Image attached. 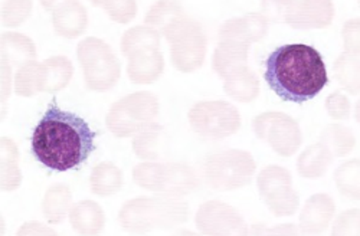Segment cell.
<instances>
[{
  "label": "cell",
  "mask_w": 360,
  "mask_h": 236,
  "mask_svg": "<svg viewBox=\"0 0 360 236\" xmlns=\"http://www.w3.org/2000/svg\"><path fill=\"white\" fill-rule=\"evenodd\" d=\"M189 120L196 133L212 138H222L236 133L241 123L236 108L225 101L196 104L189 112Z\"/></svg>",
  "instance_id": "cell-11"
},
{
  "label": "cell",
  "mask_w": 360,
  "mask_h": 236,
  "mask_svg": "<svg viewBox=\"0 0 360 236\" xmlns=\"http://www.w3.org/2000/svg\"><path fill=\"white\" fill-rule=\"evenodd\" d=\"M96 133L79 115L53 101L32 134V153L48 169L67 171L81 166L94 152Z\"/></svg>",
  "instance_id": "cell-1"
},
{
  "label": "cell",
  "mask_w": 360,
  "mask_h": 236,
  "mask_svg": "<svg viewBox=\"0 0 360 236\" xmlns=\"http://www.w3.org/2000/svg\"><path fill=\"white\" fill-rule=\"evenodd\" d=\"M71 202V193L67 186L56 185L51 188L45 196L44 212L49 222L59 223L67 215L68 206Z\"/></svg>",
  "instance_id": "cell-21"
},
{
  "label": "cell",
  "mask_w": 360,
  "mask_h": 236,
  "mask_svg": "<svg viewBox=\"0 0 360 236\" xmlns=\"http://www.w3.org/2000/svg\"><path fill=\"white\" fill-rule=\"evenodd\" d=\"M225 90L239 101H250L258 94V81L248 70H244L226 78Z\"/></svg>",
  "instance_id": "cell-22"
},
{
  "label": "cell",
  "mask_w": 360,
  "mask_h": 236,
  "mask_svg": "<svg viewBox=\"0 0 360 236\" xmlns=\"http://www.w3.org/2000/svg\"><path fill=\"white\" fill-rule=\"evenodd\" d=\"M147 23L162 29L172 45L173 64L185 72L199 68L205 56V38L200 26L184 16L177 6L162 4L152 9Z\"/></svg>",
  "instance_id": "cell-3"
},
{
  "label": "cell",
  "mask_w": 360,
  "mask_h": 236,
  "mask_svg": "<svg viewBox=\"0 0 360 236\" xmlns=\"http://www.w3.org/2000/svg\"><path fill=\"white\" fill-rule=\"evenodd\" d=\"M91 186L97 195H111L122 186V173L111 163H103L93 171Z\"/></svg>",
  "instance_id": "cell-23"
},
{
  "label": "cell",
  "mask_w": 360,
  "mask_h": 236,
  "mask_svg": "<svg viewBox=\"0 0 360 236\" xmlns=\"http://www.w3.org/2000/svg\"><path fill=\"white\" fill-rule=\"evenodd\" d=\"M196 222L203 232L214 235L245 232L244 221L235 212V209L218 202L203 204L196 216Z\"/></svg>",
  "instance_id": "cell-15"
},
{
  "label": "cell",
  "mask_w": 360,
  "mask_h": 236,
  "mask_svg": "<svg viewBox=\"0 0 360 236\" xmlns=\"http://www.w3.org/2000/svg\"><path fill=\"white\" fill-rule=\"evenodd\" d=\"M264 202L278 216L292 215L298 206L297 195L291 188V177L285 169L268 167L258 177Z\"/></svg>",
  "instance_id": "cell-14"
},
{
  "label": "cell",
  "mask_w": 360,
  "mask_h": 236,
  "mask_svg": "<svg viewBox=\"0 0 360 236\" xmlns=\"http://www.w3.org/2000/svg\"><path fill=\"white\" fill-rule=\"evenodd\" d=\"M345 45H346V51L349 53H359V22L357 20H352L349 23H346L345 26Z\"/></svg>",
  "instance_id": "cell-29"
},
{
  "label": "cell",
  "mask_w": 360,
  "mask_h": 236,
  "mask_svg": "<svg viewBox=\"0 0 360 236\" xmlns=\"http://www.w3.org/2000/svg\"><path fill=\"white\" fill-rule=\"evenodd\" d=\"M134 181L148 190L186 193L195 189L191 169L180 164H141L134 170Z\"/></svg>",
  "instance_id": "cell-12"
},
{
  "label": "cell",
  "mask_w": 360,
  "mask_h": 236,
  "mask_svg": "<svg viewBox=\"0 0 360 236\" xmlns=\"http://www.w3.org/2000/svg\"><path fill=\"white\" fill-rule=\"evenodd\" d=\"M159 49V37L148 27H134L124 35L123 52L130 58L129 77L134 82L147 84L159 77L163 58Z\"/></svg>",
  "instance_id": "cell-6"
},
{
  "label": "cell",
  "mask_w": 360,
  "mask_h": 236,
  "mask_svg": "<svg viewBox=\"0 0 360 236\" xmlns=\"http://www.w3.org/2000/svg\"><path fill=\"white\" fill-rule=\"evenodd\" d=\"M72 75L67 58H52L46 63L29 64L20 70L16 79L18 94L31 97L37 91H56L64 88Z\"/></svg>",
  "instance_id": "cell-10"
},
{
  "label": "cell",
  "mask_w": 360,
  "mask_h": 236,
  "mask_svg": "<svg viewBox=\"0 0 360 236\" xmlns=\"http://www.w3.org/2000/svg\"><path fill=\"white\" fill-rule=\"evenodd\" d=\"M336 75L342 85L356 94L359 91V58L354 53H345L340 56L335 67Z\"/></svg>",
  "instance_id": "cell-25"
},
{
  "label": "cell",
  "mask_w": 360,
  "mask_h": 236,
  "mask_svg": "<svg viewBox=\"0 0 360 236\" xmlns=\"http://www.w3.org/2000/svg\"><path fill=\"white\" fill-rule=\"evenodd\" d=\"M78 58L85 81L93 90H107L120 77V64L111 48L100 39L88 38L78 45Z\"/></svg>",
  "instance_id": "cell-7"
},
{
  "label": "cell",
  "mask_w": 360,
  "mask_h": 236,
  "mask_svg": "<svg viewBox=\"0 0 360 236\" xmlns=\"http://www.w3.org/2000/svg\"><path fill=\"white\" fill-rule=\"evenodd\" d=\"M333 16V6L328 2H292L287 6L285 18L292 27H324Z\"/></svg>",
  "instance_id": "cell-16"
},
{
  "label": "cell",
  "mask_w": 360,
  "mask_h": 236,
  "mask_svg": "<svg viewBox=\"0 0 360 236\" xmlns=\"http://www.w3.org/2000/svg\"><path fill=\"white\" fill-rule=\"evenodd\" d=\"M186 216L188 206L184 203L140 197L124 206L120 219L129 230H148L180 223Z\"/></svg>",
  "instance_id": "cell-5"
},
{
  "label": "cell",
  "mask_w": 360,
  "mask_h": 236,
  "mask_svg": "<svg viewBox=\"0 0 360 236\" xmlns=\"http://www.w3.org/2000/svg\"><path fill=\"white\" fill-rule=\"evenodd\" d=\"M265 32V19L258 15L226 22L221 29V42L214 61L218 74L229 78L247 70L248 45L252 41H259Z\"/></svg>",
  "instance_id": "cell-4"
},
{
  "label": "cell",
  "mask_w": 360,
  "mask_h": 236,
  "mask_svg": "<svg viewBox=\"0 0 360 236\" xmlns=\"http://www.w3.org/2000/svg\"><path fill=\"white\" fill-rule=\"evenodd\" d=\"M335 211L333 202L326 195L313 196L303 211L302 229L307 233H317L327 228Z\"/></svg>",
  "instance_id": "cell-17"
},
{
  "label": "cell",
  "mask_w": 360,
  "mask_h": 236,
  "mask_svg": "<svg viewBox=\"0 0 360 236\" xmlns=\"http://www.w3.org/2000/svg\"><path fill=\"white\" fill-rule=\"evenodd\" d=\"M359 162L352 160L349 163H345L339 170L336 171V183L342 193L346 196H350L353 199H359L360 196V188H359Z\"/></svg>",
  "instance_id": "cell-26"
},
{
  "label": "cell",
  "mask_w": 360,
  "mask_h": 236,
  "mask_svg": "<svg viewBox=\"0 0 360 236\" xmlns=\"http://www.w3.org/2000/svg\"><path fill=\"white\" fill-rule=\"evenodd\" d=\"M321 140L328 150L335 152L336 156L347 155L354 145L353 134L342 126H328L323 133Z\"/></svg>",
  "instance_id": "cell-24"
},
{
  "label": "cell",
  "mask_w": 360,
  "mask_h": 236,
  "mask_svg": "<svg viewBox=\"0 0 360 236\" xmlns=\"http://www.w3.org/2000/svg\"><path fill=\"white\" fill-rule=\"evenodd\" d=\"M53 23L59 35L77 37L85 29V9L77 4H64L56 9Z\"/></svg>",
  "instance_id": "cell-18"
},
{
  "label": "cell",
  "mask_w": 360,
  "mask_h": 236,
  "mask_svg": "<svg viewBox=\"0 0 360 236\" xmlns=\"http://www.w3.org/2000/svg\"><path fill=\"white\" fill-rule=\"evenodd\" d=\"M103 212L100 206L93 202H82L71 212L72 226L82 233H96L103 228Z\"/></svg>",
  "instance_id": "cell-20"
},
{
  "label": "cell",
  "mask_w": 360,
  "mask_h": 236,
  "mask_svg": "<svg viewBox=\"0 0 360 236\" xmlns=\"http://www.w3.org/2000/svg\"><path fill=\"white\" fill-rule=\"evenodd\" d=\"M254 130L257 136L273 145L281 156H291L302 143V134L297 123L283 112H266L255 118Z\"/></svg>",
  "instance_id": "cell-13"
},
{
  "label": "cell",
  "mask_w": 360,
  "mask_h": 236,
  "mask_svg": "<svg viewBox=\"0 0 360 236\" xmlns=\"http://www.w3.org/2000/svg\"><path fill=\"white\" fill-rule=\"evenodd\" d=\"M158 110V100L152 94L137 93L112 105L107 117V124L115 136L126 137L144 130L156 117Z\"/></svg>",
  "instance_id": "cell-8"
},
{
  "label": "cell",
  "mask_w": 360,
  "mask_h": 236,
  "mask_svg": "<svg viewBox=\"0 0 360 236\" xmlns=\"http://www.w3.org/2000/svg\"><path fill=\"white\" fill-rule=\"evenodd\" d=\"M332 162V155L324 144H316L300 156L298 171L304 177H320Z\"/></svg>",
  "instance_id": "cell-19"
},
{
  "label": "cell",
  "mask_w": 360,
  "mask_h": 236,
  "mask_svg": "<svg viewBox=\"0 0 360 236\" xmlns=\"http://www.w3.org/2000/svg\"><path fill=\"white\" fill-rule=\"evenodd\" d=\"M327 110L330 112V115L335 118H345L349 114L350 105L346 97H343L342 94H332L327 100Z\"/></svg>",
  "instance_id": "cell-28"
},
{
  "label": "cell",
  "mask_w": 360,
  "mask_h": 236,
  "mask_svg": "<svg viewBox=\"0 0 360 236\" xmlns=\"http://www.w3.org/2000/svg\"><path fill=\"white\" fill-rule=\"evenodd\" d=\"M255 163L247 152L231 150L218 153L206 162V179L218 190L236 189L250 183Z\"/></svg>",
  "instance_id": "cell-9"
},
{
  "label": "cell",
  "mask_w": 360,
  "mask_h": 236,
  "mask_svg": "<svg viewBox=\"0 0 360 236\" xmlns=\"http://www.w3.org/2000/svg\"><path fill=\"white\" fill-rule=\"evenodd\" d=\"M97 5L105 8L115 20L127 22L134 18L136 6L133 2H97Z\"/></svg>",
  "instance_id": "cell-27"
},
{
  "label": "cell",
  "mask_w": 360,
  "mask_h": 236,
  "mask_svg": "<svg viewBox=\"0 0 360 236\" xmlns=\"http://www.w3.org/2000/svg\"><path fill=\"white\" fill-rule=\"evenodd\" d=\"M264 78L281 100L298 104L314 98L328 82L321 55L302 44L277 48L266 58Z\"/></svg>",
  "instance_id": "cell-2"
}]
</instances>
